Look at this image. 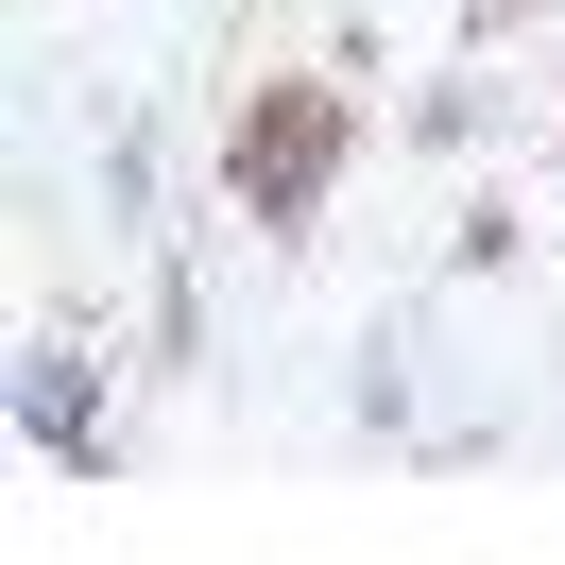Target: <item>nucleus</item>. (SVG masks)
I'll use <instances>...</instances> for the list:
<instances>
[{
	"instance_id": "f03ea898",
	"label": "nucleus",
	"mask_w": 565,
	"mask_h": 565,
	"mask_svg": "<svg viewBox=\"0 0 565 565\" xmlns=\"http://www.w3.org/2000/svg\"><path fill=\"white\" fill-rule=\"evenodd\" d=\"M18 462H35V480H104V462H120L104 343H86L70 309H35V326H18Z\"/></svg>"
},
{
	"instance_id": "7ed1b4c3",
	"label": "nucleus",
	"mask_w": 565,
	"mask_h": 565,
	"mask_svg": "<svg viewBox=\"0 0 565 565\" xmlns=\"http://www.w3.org/2000/svg\"><path fill=\"white\" fill-rule=\"evenodd\" d=\"M104 241H172V223H154V120H104Z\"/></svg>"
},
{
	"instance_id": "20e7f679",
	"label": "nucleus",
	"mask_w": 565,
	"mask_h": 565,
	"mask_svg": "<svg viewBox=\"0 0 565 565\" xmlns=\"http://www.w3.org/2000/svg\"><path fill=\"white\" fill-rule=\"evenodd\" d=\"M412 138H428V154H480V138H497V70H446V86L412 104Z\"/></svg>"
},
{
	"instance_id": "39448f33",
	"label": "nucleus",
	"mask_w": 565,
	"mask_h": 565,
	"mask_svg": "<svg viewBox=\"0 0 565 565\" xmlns=\"http://www.w3.org/2000/svg\"><path fill=\"white\" fill-rule=\"evenodd\" d=\"M497 18H565V0H497Z\"/></svg>"
},
{
	"instance_id": "f257e3e1",
	"label": "nucleus",
	"mask_w": 565,
	"mask_h": 565,
	"mask_svg": "<svg viewBox=\"0 0 565 565\" xmlns=\"http://www.w3.org/2000/svg\"><path fill=\"white\" fill-rule=\"evenodd\" d=\"M343 172H360V86L257 70L241 104H223V223H241V241H309V223L343 206Z\"/></svg>"
}]
</instances>
